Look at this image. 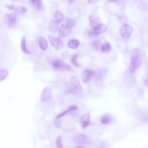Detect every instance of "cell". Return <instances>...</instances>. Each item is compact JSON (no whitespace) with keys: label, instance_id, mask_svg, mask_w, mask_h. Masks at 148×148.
<instances>
[{"label":"cell","instance_id":"cell-25","mask_svg":"<svg viewBox=\"0 0 148 148\" xmlns=\"http://www.w3.org/2000/svg\"><path fill=\"white\" fill-rule=\"evenodd\" d=\"M56 147L58 148H62V139L60 135H58L56 140Z\"/></svg>","mask_w":148,"mask_h":148},{"label":"cell","instance_id":"cell-3","mask_svg":"<svg viewBox=\"0 0 148 148\" xmlns=\"http://www.w3.org/2000/svg\"><path fill=\"white\" fill-rule=\"evenodd\" d=\"M69 83L73 94L76 97L81 96L82 95V87L79 79L76 76H72L70 78Z\"/></svg>","mask_w":148,"mask_h":148},{"label":"cell","instance_id":"cell-6","mask_svg":"<svg viewBox=\"0 0 148 148\" xmlns=\"http://www.w3.org/2000/svg\"><path fill=\"white\" fill-rule=\"evenodd\" d=\"M52 65L54 68L57 70H62V71H69L71 70V68L70 66H69L66 63H65L63 61L60 59L55 60L54 61H53L52 63Z\"/></svg>","mask_w":148,"mask_h":148},{"label":"cell","instance_id":"cell-12","mask_svg":"<svg viewBox=\"0 0 148 148\" xmlns=\"http://www.w3.org/2000/svg\"><path fill=\"white\" fill-rule=\"evenodd\" d=\"M77 110V105H71L68 107V109H66V110H65L64 111H63L62 112L60 113V114H57L56 117L57 118H60L64 116H65V114H69V113H72L76 110Z\"/></svg>","mask_w":148,"mask_h":148},{"label":"cell","instance_id":"cell-30","mask_svg":"<svg viewBox=\"0 0 148 148\" xmlns=\"http://www.w3.org/2000/svg\"><path fill=\"white\" fill-rule=\"evenodd\" d=\"M143 83H144V84H145V86H148V77L145 78V79H144V80H143Z\"/></svg>","mask_w":148,"mask_h":148},{"label":"cell","instance_id":"cell-7","mask_svg":"<svg viewBox=\"0 0 148 148\" xmlns=\"http://www.w3.org/2000/svg\"><path fill=\"white\" fill-rule=\"evenodd\" d=\"M52 98L51 90L50 87L47 86L43 88L40 97V100L43 102H49Z\"/></svg>","mask_w":148,"mask_h":148},{"label":"cell","instance_id":"cell-23","mask_svg":"<svg viewBox=\"0 0 148 148\" xmlns=\"http://www.w3.org/2000/svg\"><path fill=\"white\" fill-rule=\"evenodd\" d=\"M110 49H111L110 45L108 42H106L102 46L101 51L102 52H106V51H109L110 50Z\"/></svg>","mask_w":148,"mask_h":148},{"label":"cell","instance_id":"cell-13","mask_svg":"<svg viewBox=\"0 0 148 148\" xmlns=\"http://www.w3.org/2000/svg\"><path fill=\"white\" fill-rule=\"evenodd\" d=\"M31 5L36 10L43 9V5L41 0H29Z\"/></svg>","mask_w":148,"mask_h":148},{"label":"cell","instance_id":"cell-8","mask_svg":"<svg viewBox=\"0 0 148 148\" xmlns=\"http://www.w3.org/2000/svg\"><path fill=\"white\" fill-rule=\"evenodd\" d=\"M106 29H107L106 25L102 23H99V24H97L94 27L92 28L91 34L93 36H98L100 34H103L104 32H105Z\"/></svg>","mask_w":148,"mask_h":148},{"label":"cell","instance_id":"cell-19","mask_svg":"<svg viewBox=\"0 0 148 148\" xmlns=\"http://www.w3.org/2000/svg\"><path fill=\"white\" fill-rule=\"evenodd\" d=\"M58 23L57 22H56L54 19L52 20L50 24H49V28L52 31V32H56L58 30Z\"/></svg>","mask_w":148,"mask_h":148},{"label":"cell","instance_id":"cell-28","mask_svg":"<svg viewBox=\"0 0 148 148\" xmlns=\"http://www.w3.org/2000/svg\"><path fill=\"white\" fill-rule=\"evenodd\" d=\"M92 45L94 46V47L96 49H98L99 47V43L98 42V40H94L93 42V43H92Z\"/></svg>","mask_w":148,"mask_h":148},{"label":"cell","instance_id":"cell-20","mask_svg":"<svg viewBox=\"0 0 148 148\" xmlns=\"http://www.w3.org/2000/svg\"><path fill=\"white\" fill-rule=\"evenodd\" d=\"M18 13L15 11L10 14H9L8 15V19L9 20L13 23H14L16 21V19H17V15Z\"/></svg>","mask_w":148,"mask_h":148},{"label":"cell","instance_id":"cell-18","mask_svg":"<svg viewBox=\"0 0 148 148\" xmlns=\"http://www.w3.org/2000/svg\"><path fill=\"white\" fill-rule=\"evenodd\" d=\"M54 20L57 22L58 24L61 23L62 20H63V14H62V13L60 11H57L54 13Z\"/></svg>","mask_w":148,"mask_h":148},{"label":"cell","instance_id":"cell-27","mask_svg":"<svg viewBox=\"0 0 148 148\" xmlns=\"http://www.w3.org/2000/svg\"><path fill=\"white\" fill-rule=\"evenodd\" d=\"M77 57V54H74V55L72 57V58H71V62H72V63L75 66H76L79 67V66H80L79 65V64H77V61H76Z\"/></svg>","mask_w":148,"mask_h":148},{"label":"cell","instance_id":"cell-5","mask_svg":"<svg viewBox=\"0 0 148 148\" xmlns=\"http://www.w3.org/2000/svg\"><path fill=\"white\" fill-rule=\"evenodd\" d=\"M49 39L51 46L57 50H60L63 48L64 44L61 39L59 37H56L53 35H49Z\"/></svg>","mask_w":148,"mask_h":148},{"label":"cell","instance_id":"cell-22","mask_svg":"<svg viewBox=\"0 0 148 148\" xmlns=\"http://www.w3.org/2000/svg\"><path fill=\"white\" fill-rule=\"evenodd\" d=\"M8 71L5 69H0V81L4 80L8 76Z\"/></svg>","mask_w":148,"mask_h":148},{"label":"cell","instance_id":"cell-31","mask_svg":"<svg viewBox=\"0 0 148 148\" xmlns=\"http://www.w3.org/2000/svg\"><path fill=\"white\" fill-rule=\"evenodd\" d=\"M91 3H95L98 0H87Z\"/></svg>","mask_w":148,"mask_h":148},{"label":"cell","instance_id":"cell-29","mask_svg":"<svg viewBox=\"0 0 148 148\" xmlns=\"http://www.w3.org/2000/svg\"><path fill=\"white\" fill-rule=\"evenodd\" d=\"M6 6H7V8H8V9H9L10 10H15L16 8L14 7L13 5H7Z\"/></svg>","mask_w":148,"mask_h":148},{"label":"cell","instance_id":"cell-34","mask_svg":"<svg viewBox=\"0 0 148 148\" xmlns=\"http://www.w3.org/2000/svg\"><path fill=\"white\" fill-rule=\"evenodd\" d=\"M110 1L112 2H116L118 1V0H110Z\"/></svg>","mask_w":148,"mask_h":148},{"label":"cell","instance_id":"cell-32","mask_svg":"<svg viewBox=\"0 0 148 148\" xmlns=\"http://www.w3.org/2000/svg\"><path fill=\"white\" fill-rule=\"evenodd\" d=\"M12 1H16V2H20V1H22L23 0H11Z\"/></svg>","mask_w":148,"mask_h":148},{"label":"cell","instance_id":"cell-17","mask_svg":"<svg viewBox=\"0 0 148 148\" xmlns=\"http://www.w3.org/2000/svg\"><path fill=\"white\" fill-rule=\"evenodd\" d=\"M112 121V117L110 114H104L101 118V122L103 124H108L111 123Z\"/></svg>","mask_w":148,"mask_h":148},{"label":"cell","instance_id":"cell-26","mask_svg":"<svg viewBox=\"0 0 148 148\" xmlns=\"http://www.w3.org/2000/svg\"><path fill=\"white\" fill-rule=\"evenodd\" d=\"M135 3L138 5V6H139L140 8L144 9L146 8L145 2L143 0H135Z\"/></svg>","mask_w":148,"mask_h":148},{"label":"cell","instance_id":"cell-14","mask_svg":"<svg viewBox=\"0 0 148 148\" xmlns=\"http://www.w3.org/2000/svg\"><path fill=\"white\" fill-rule=\"evenodd\" d=\"M38 44H39L40 48L42 50H46L47 49L48 44H47V42L45 38H44L43 37L39 38V39L38 40Z\"/></svg>","mask_w":148,"mask_h":148},{"label":"cell","instance_id":"cell-10","mask_svg":"<svg viewBox=\"0 0 148 148\" xmlns=\"http://www.w3.org/2000/svg\"><path fill=\"white\" fill-rule=\"evenodd\" d=\"M94 71L89 69H84L82 72V81L84 83H87L88 82L92 76L94 75Z\"/></svg>","mask_w":148,"mask_h":148},{"label":"cell","instance_id":"cell-21","mask_svg":"<svg viewBox=\"0 0 148 148\" xmlns=\"http://www.w3.org/2000/svg\"><path fill=\"white\" fill-rule=\"evenodd\" d=\"M89 21H90V24L92 28L94 27L97 24V18L92 15L89 16Z\"/></svg>","mask_w":148,"mask_h":148},{"label":"cell","instance_id":"cell-16","mask_svg":"<svg viewBox=\"0 0 148 148\" xmlns=\"http://www.w3.org/2000/svg\"><path fill=\"white\" fill-rule=\"evenodd\" d=\"M20 46H21V50H22L23 53H24L25 54H30V53H31V52L30 51H29L28 50L27 47L26 40H25V37H23V38L21 39Z\"/></svg>","mask_w":148,"mask_h":148},{"label":"cell","instance_id":"cell-1","mask_svg":"<svg viewBox=\"0 0 148 148\" xmlns=\"http://www.w3.org/2000/svg\"><path fill=\"white\" fill-rule=\"evenodd\" d=\"M142 65L141 54L139 49H135L132 50L131 57V63L130 65V71L134 73Z\"/></svg>","mask_w":148,"mask_h":148},{"label":"cell","instance_id":"cell-2","mask_svg":"<svg viewBox=\"0 0 148 148\" xmlns=\"http://www.w3.org/2000/svg\"><path fill=\"white\" fill-rule=\"evenodd\" d=\"M75 21L72 19H67L58 28V36L61 39L69 34L72 28L75 25Z\"/></svg>","mask_w":148,"mask_h":148},{"label":"cell","instance_id":"cell-4","mask_svg":"<svg viewBox=\"0 0 148 148\" xmlns=\"http://www.w3.org/2000/svg\"><path fill=\"white\" fill-rule=\"evenodd\" d=\"M133 31V28L129 24H123L119 31V33L120 36L123 38H128L131 35L132 32Z\"/></svg>","mask_w":148,"mask_h":148},{"label":"cell","instance_id":"cell-15","mask_svg":"<svg viewBox=\"0 0 148 148\" xmlns=\"http://www.w3.org/2000/svg\"><path fill=\"white\" fill-rule=\"evenodd\" d=\"M80 45L79 41L76 39H71L68 43V46L69 48L72 49H77Z\"/></svg>","mask_w":148,"mask_h":148},{"label":"cell","instance_id":"cell-24","mask_svg":"<svg viewBox=\"0 0 148 148\" xmlns=\"http://www.w3.org/2000/svg\"><path fill=\"white\" fill-rule=\"evenodd\" d=\"M15 10L18 13V14H24L27 12V8L25 6L16 8Z\"/></svg>","mask_w":148,"mask_h":148},{"label":"cell","instance_id":"cell-9","mask_svg":"<svg viewBox=\"0 0 148 148\" xmlns=\"http://www.w3.org/2000/svg\"><path fill=\"white\" fill-rule=\"evenodd\" d=\"M73 140L77 144H86L88 142V138L85 134H78L73 138Z\"/></svg>","mask_w":148,"mask_h":148},{"label":"cell","instance_id":"cell-11","mask_svg":"<svg viewBox=\"0 0 148 148\" xmlns=\"http://www.w3.org/2000/svg\"><path fill=\"white\" fill-rule=\"evenodd\" d=\"M90 121V115L89 113H85L83 114L80 117V122L82 127L83 129H85L87 128L89 124Z\"/></svg>","mask_w":148,"mask_h":148},{"label":"cell","instance_id":"cell-33","mask_svg":"<svg viewBox=\"0 0 148 148\" xmlns=\"http://www.w3.org/2000/svg\"><path fill=\"white\" fill-rule=\"evenodd\" d=\"M67 1H68V2H69V3H72L74 0H67Z\"/></svg>","mask_w":148,"mask_h":148}]
</instances>
